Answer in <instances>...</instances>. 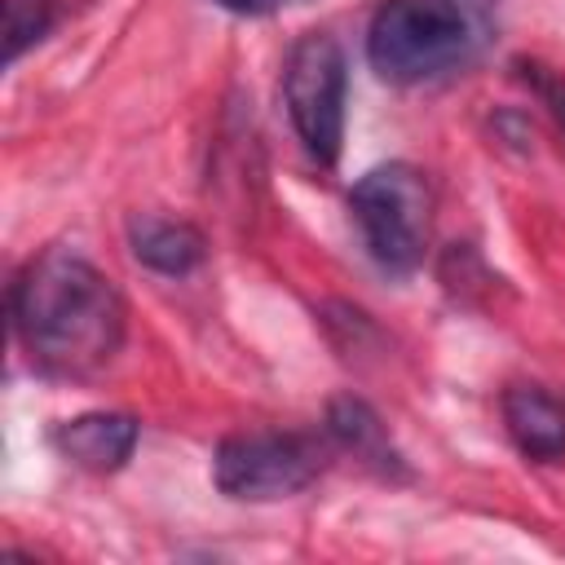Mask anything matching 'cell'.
Instances as JSON below:
<instances>
[{
	"label": "cell",
	"mask_w": 565,
	"mask_h": 565,
	"mask_svg": "<svg viewBox=\"0 0 565 565\" xmlns=\"http://www.w3.org/2000/svg\"><path fill=\"white\" fill-rule=\"evenodd\" d=\"M459 0H384L366 26V62L388 84H424L468 57Z\"/></svg>",
	"instance_id": "obj_2"
},
{
	"label": "cell",
	"mask_w": 565,
	"mask_h": 565,
	"mask_svg": "<svg viewBox=\"0 0 565 565\" xmlns=\"http://www.w3.org/2000/svg\"><path fill=\"white\" fill-rule=\"evenodd\" d=\"M503 428L521 455L539 463L565 459V402L543 384H508L499 397Z\"/></svg>",
	"instance_id": "obj_7"
},
{
	"label": "cell",
	"mask_w": 565,
	"mask_h": 565,
	"mask_svg": "<svg viewBox=\"0 0 565 565\" xmlns=\"http://www.w3.org/2000/svg\"><path fill=\"white\" fill-rule=\"evenodd\" d=\"M331 437L296 433V428H260V433H230L212 455L216 490L238 503H274L300 494L327 468Z\"/></svg>",
	"instance_id": "obj_4"
},
{
	"label": "cell",
	"mask_w": 565,
	"mask_h": 565,
	"mask_svg": "<svg viewBox=\"0 0 565 565\" xmlns=\"http://www.w3.org/2000/svg\"><path fill=\"white\" fill-rule=\"evenodd\" d=\"M349 212L384 274H415L433 234V185L411 163H380L349 190Z\"/></svg>",
	"instance_id": "obj_3"
},
{
	"label": "cell",
	"mask_w": 565,
	"mask_h": 565,
	"mask_svg": "<svg viewBox=\"0 0 565 565\" xmlns=\"http://www.w3.org/2000/svg\"><path fill=\"white\" fill-rule=\"evenodd\" d=\"M344 88L349 62L335 35L305 31L282 62V106L313 163L331 168L344 146Z\"/></svg>",
	"instance_id": "obj_5"
},
{
	"label": "cell",
	"mask_w": 565,
	"mask_h": 565,
	"mask_svg": "<svg viewBox=\"0 0 565 565\" xmlns=\"http://www.w3.org/2000/svg\"><path fill=\"white\" fill-rule=\"evenodd\" d=\"M57 22V0H4V66L40 44Z\"/></svg>",
	"instance_id": "obj_10"
},
{
	"label": "cell",
	"mask_w": 565,
	"mask_h": 565,
	"mask_svg": "<svg viewBox=\"0 0 565 565\" xmlns=\"http://www.w3.org/2000/svg\"><path fill=\"white\" fill-rule=\"evenodd\" d=\"M327 437L340 446V450H353L366 468H375L380 477H406V463H402V450L393 446L388 437V424L353 393L335 397L327 406Z\"/></svg>",
	"instance_id": "obj_8"
},
{
	"label": "cell",
	"mask_w": 565,
	"mask_h": 565,
	"mask_svg": "<svg viewBox=\"0 0 565 565\" xmlns=\"http://www.w3.org/2000/svg\"><path fill=\"white\" fill-rule=\"evenodd\" d=\"M9 313L31 366L57 380L97 375L128 331L119 287L75 247H44L31 256L9 291Z\"/></svg>",
	"instance_id": "obj_1"
},
{
	"label": "cell",
	"mask_w": 565,
	"mask_h": 565,
	"mask_svg": "<svg viewBox=\"0 0 565 565\" xmlns=\"http://www.w3.org/2000/svg\"><path fill=\"white\" fill-rule=\"evenodd\" d=\"M212 4H221V9H230L238 18H265V13H278L287 4H296V0H212Z\"/></svg>",
	"instance_id": "obj_12"
},
{
	"label": "cell",
	"mask_w": 565,
	"mask_h": 565,
	"mask_svg": "<svg viewBox=\"0 0 565 565\" xmlns=\"http://www.w3.org/2000/svg\"><path fill=\"white\" fill-rule=\"evenodd\" d=\"M128 247L146 269L168 274V278H181V274L199 269L203 256H207V243L190 221L150 216V212L128 221Z\"/></svg>",
	"instance_id": "obj_9"
},
{
	"label": "cell",
	"mask_w": 565,
	"mask_h": 565,
	"mask_svg": "<svg viewBox=\"0 0 565 565\" xmlns=\"http://www.w3.org/2000/svg\"><path fill=\"white\" fill-rule=\"evenodd\" d=\"M516 75L534 88V97L547 106L552 124L565 132V75H556V71H547V66H539V62H516Z\"/></svg>",
	"instance_id": "obj_11"
},
{
	"label": "cell",
	"mask_w": 565,
	"mask_h": 565,
	"mask_svg": "<svg viewBox=\"0 0 565 565\" xmlns=\"http://www.w3.org/2000/svg\"><path fill=\"white\" fill-rule=\"evenodd\" d=\"M137 437H141V424L124 411H84L53 428V446L88 472L124 468L137 450Z\"/></svg>",
	"instance_id": "obj_6"
}]
</instances>
